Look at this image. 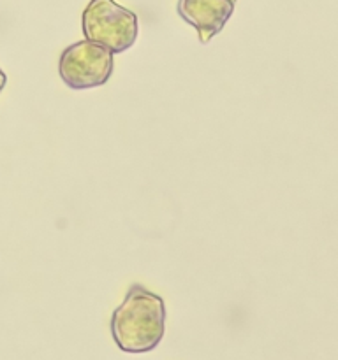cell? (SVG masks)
<instances>
[{"mask_svg": "<svg viewBox=\"0 0 338 360\" xmlns=\"http://www.w3.org/2000/svg\"><path fill=\"white\" fill-rule=\"evenodd\" d=\"M165 306L162 297L141 285H132L113 311L111 336L125 354H148L164 338Z\"/></svg>", "mask_w": 338, "mask_h": 360, "instance_id": "obj_1", "label": "cell"}, {"mask_svg": "<svg viewBox=\"0 0 338 360\" xmlns=\"http://www.w3.org/2000/svg\"><path fill=\"white\" fill-rule=\"evenodd\" d=\"M81 27L84 39L106 46L113 55L132 48L139 30L136 13L115 0H90L81 16Z\"/></svg>", "mask_w": 338, "mask_h": 360, "instance_id": "obj_2", "label": "cell"}, {"mask_svg": "<svg viewBox=\"0 0 338 360\" xmlns=\"http://www.w3.org/2000/svg\"><path fill=\"white\" fill-rule=\"evenodd\" d=\"M115 67L113 51L94 41L74 42L63 49L58 74L73 90H90L109 81Z\"/></svg>", "mask_w": 338, "mask_h": 360, "instance_id": "obj_3", "label": "cell"}, {"mask_svg": "<svg viewBox=\"0 0 338 360\" xmlns=\"http://www.w3.org/2000/svg\"><path fill=\"white\" fill-rule=\"evenodd\" d=\"M180 18L197 30L203 44L210 42L229 21L234 11L231 0H178L176 4Z\"/></svg>", "mask_w": 338, "mask_h": 360, "instance_id": "obj_4", "label": "cell"}, {"mask_svg": "<svg viewBox=\"0 0 338 360\" xmlns=\"http://www.w3.org/2000/svg\"><path fill=\"white\" fill-rule=\"evenodd\" d=\"M6 83H7V76H6V72L0 69V94H2V90L6 88Z\"/></svg>", "mask_w": 338, "mask_h": 360, "instance_id": "obj_5", "label": "cell"}, {"mask_svg": "<svg viewBox=\"0 0 338 360\" xmlns=\"http://www.w3.org/2000/svg\"><path fill=\"white\" fill-rule=\"evenodd\" d=\"M231 2H236V0H231Z\"/></svg>", "mask_w": 338, "mask_h": 360, "instance_id": "obj_6", "label": "cell"}]
</instances>
